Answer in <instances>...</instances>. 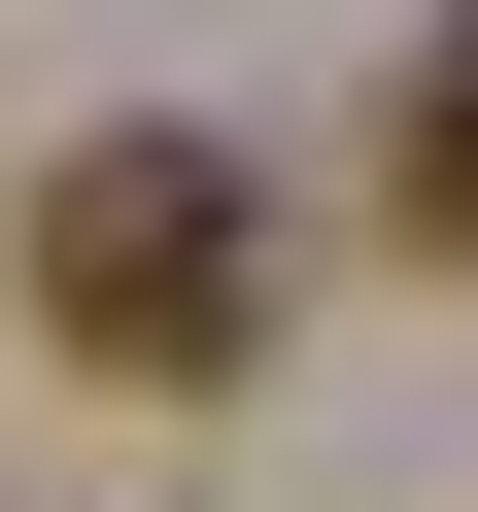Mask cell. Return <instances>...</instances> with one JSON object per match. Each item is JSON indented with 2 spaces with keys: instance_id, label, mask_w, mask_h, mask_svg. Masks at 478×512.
Wrapping results in <instances>:
<instances>
[{
  "instance_id": "1",
  "label": "cell",
  "mask_w": 478,
  "mask_h": 512,
  "mask_svg": "<svg viewBox=\"0 0 478 512\" xmlns=\"http://www.w3.org/2000/svg\"><path fill=\"white\" fill-rule=\"evenodd\" d=\"M35 342H69V376H137V410H205L239 342H274V205H239V137H171V103H137V137H69V171H35Z\"/></svg>"
},
{
  "instance_id": "2",
  "label": "cell",
  "mask_w": 478,
  "mask_h": 512,
  "mask_svg": "<svg viewBox=\"0 0 478 512\" xmlns=\"http://www.w3.org/2000/svg\"><path fill=\"white\" fill-rule=\"evenodd\" d=\"M376 205H410V239H444V274H478V0H444V35H410V69H376Z\"/></svg>"
}]
</instances>
